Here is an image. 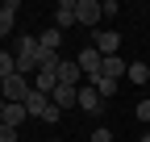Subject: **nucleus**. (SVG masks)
Segmentation results:
<instances>
[{
    "label": "nucleus",
    "mask_w": 150,
    "mask_h": 142,
    "mask_svg": "<svg viewBox=\"0 0 150 142\" xmlns=\"http://www.w3.org/2000/svg\"><path fill=\"white\" fill-rule=\"evenodd\" d=\"M13 55H17V71L21 75H38V67H42V46H38V38H17L13 46Z\"/></svg>",
    "instance_id": "1"
},
{
    "label": "nucleus",
    "mask_w": 150,
    "mask_h": 142,
    "mask_svg": "<svg viewBox=\"0 0 150 142\" xmlns=\"http://www.w3.org/2000/svg\"><path fill=\"white\" fill-rule=\"evenodd\" d=\"M33 92V80L29 75H21V71H17V75H8L4 84H0V96H4L8 104H25V96Z\"/></svg>",
    "instance_id": "2"
},
{
    "label": "nucleus",
    "mask_w": 150,
    "mask_h": 142,
    "mask_svg": "<svg viewBox=\"0 0 150 142\" xmlns=\"http://www.w3.org/2000/svg\"><path fill=\"white\" fill-rule=\"evenodd\" d=\"M75 63H79V71H83V80H92V75H100V67H104V55L96 46H83L79 55H75Z\"/></svg>",
    "instance_id": "3"
},
{
    "label": "nucleus",
    "mask_w": 150,
    "mask_h": 142,
    "mask_svg": "<svg viewBox=\"0 0 150 142\" xmlns=\"http://www.w3.org/2000/svg\"><path fill=\"white\" fill-rule=\"evenodd\" d=\"M92 46H96L104 59H112V55L121 50V33H117V29H100V33H92Z\"/></svg>",
    "instance_id": "4"
},
{
    "label": "nucleus",
    "mask_w": 150,
    "mask_h": 142,
    "mask_svg": "<svg viewBox=\"0 0 150 142\" xmlns=\"http://www.w3.org/2000/svg\"><path fill=\"white\" fill-rule=\"evenodd\" d=\"M100 0H75V21H79V25H96L100 21Z\"/></svg>",
    "instance_id": "5"
},
{
    "label": "nucleus",
    "mask_w": 150,
    "mask_h": 142,
    "mask_svg": "<svg viewBox=\"0 0 150 142\" xmlns=\"http://www.w3.org/2000/svg\"><path fill=\"white\" fill-rule=\"evenodd\" d=\"M59 84H67V88H79V84H83V71H79L75 59H63V63H59Z\"/></svg>",
    "instance_id": "6"
},
{
    "label": "nucleus",
    "mask_w": 150,
    "mask_h": 142,
    "mask_svg": "<svg viewBox=\"0 0 150 142\" xmlns=\"http://www.w3.org/2000/svg\"><path fill=\"white\" fill-rule=\"evenodd\" d=\"M79 109H88V113H100V109H104V96H100L92 84H79Z\"/></svg>",
    "instance_id": "7"
},
{
    "label": "nucleus",
    "mask_w": 150,
    "mask_h": 142,
    "mask_svg": "<svg viewBox=\"0 0 150 142\" xmlns=\"http://www.w3.org/2000/svg\"><path fill=\"white\" fill-rule=\"evenodd\" d=\"M79 25L75 21V0H59V9H54V29H71Z\"/></svg>",
    "instance_id": "8"
},
{
    "label": "nucleus",
    "mask_w": 150,
    "mask_h": 142,
    "mask_svg": "<svg viewBox=\"0 0 150 142\" xmlns=\"http://www.w3.org/2000/svg\"><path fill=\"white\" fill-rule=\"evenodd\" d=\"M54 88H59V71L38 67V75H33V92H46V96H54Z\"/></svg>",
    "instance_id": "9"
},
{
    "label": "nucleus",
    "mask_w": 150,
    "mask_h": 142,
    "mask_svg": "<svg viewBox=\"0 0 150 142\" xmlns=\"http://www.w3.org/2000/svg\"><path fill=\"white\" fill-rule=\"evenodd\" d=\"M50 100H54V104H59V109L67 113V109H75V104H79V88H67V84H59Z\"/></svg>",
    "instance_id": "10"
},
{
    "label": "nucleus",
    "mask_w": 150,
    "mask_h": 142,
    "mask_svg": "<svg viewBox=\"0 0 150 142\" xmlns=\"http://www.w3.org/2000/svg\"><path fill=\"white\" fill-rule=\"evenodd\" d=\"M17 0H0V38H8L13 33V17H17Z\"/></svg>",
    "instance_id": "11"
},
{
    "label": "nucleus",
    "mask_w": 150,
    "mask_h": 142,
    "mask_svg": "<svg viewBox=\"0 0 150 142\" xmlns=\"http://www.w3.org/2000/svg\"><path fill=\"white\" fill-rule=\"evenodd\" d=\"M38 46H42L46 50V55H59V46H63V29H42V33H38Z\"/></svg>",
    "instance_id": "12"
},
{
    "label": "nucleus",
    "mask_w": 150,
    "mask_h": 142,
    "mask_svg": "<svg viewBox=\"0 0 150 142\" xmlns=\"http://www.w3.org/2000/svg\"><path fill=\"white\" fill-rule=\"evenodd\" d=\"M100 75H108V80H117V84H121V75H129V67H125V59H121V55H112V59H104Z\"/></svg>",
    "instance_id": "13"
},
{
    "label": "nucleus",
    "mask_w": 150,
    "mask_h": 142,
    "mask_svg": "<svg viewBox=\"0 0 150 142\" xmlns=\"http://www.w3.org/2000/svg\"><path fill=\"white\" fill-rule=\"evenodd\" d=\"M46 109H50V96H46V92H29V96H25V113H29V117H42Z\"/></svg>",
    "instance_id": "14"
},
{
    "label": "nucleus",
    "mask_w": 150,
    "mask_h": 142,
    "mask_svg": "<svg viewBox=\"0 0 150 142\" xmlns=\"http://www.w3.org/2000/svg\"><path fill=\"white\" fill-rule=\"evenodd\" d=\"M25 117H29V113H25V104H4V117H0V126H13V130H17Z\"/></svg>",
    "instance_id": "15"
},
{
    "label": "nucleus",
    "mask_w": 150,
    "mask_h": 142,
    "mask_svg": "<svg viewBox=\"0 0 150 142\" xmlns=\"http://www.w3.org/2000/svg\"><path fill=\"white\" fill-rule=\"evenodd\" d=\"M88 84H92V88H96V92H100V96H104V100H108V96H112V92H117V80H108V75H92V80H88Z\"/></svg>",
    "instance_id": "16"
},
{
    "label": "nucleus",
    "mask_w": 150,
    "mask_h": 142,
    "mask_svg": "<svg viewBox=\"0 0 150 142\" xmlns=\"http://www.w3.org/2000/svg\"><path fill=\"white\" fill-rule=\"evenodd\" d=\"M125 80H129V84H138V88L150 84V67H146V63H129V75H125Z\"/></svg>",
    "instance_id": "17"
},
{
    "label": "nucleus",
    "mask_w": 150,
    "mask_h": 142,
    "mask_svg": "<svg viewBox=\"0 0 150 142\" xmlns=\"http://www.w3.org/2000/svg\"><path fill=\"white\" fill-rule=\"evenodd\" d=\"M8 75H17V55L13 50H0V80H8Z\"/></svg>",
    "instance_id": "18"
},
{
    "label": "nucleus",
    "mask_w": 150,
    "mask_h": 142,
    "mask_svg": "<svg viewBox=\"0 0 150 142\" xmlns=\"http://www.w3.org/2000/svg\"><path fill=\"white\" fill-rule=\"evenodd\" d=\"M100 13H104V17H117L121 4H117V0H100Z\"/></svg>",
    "instance_id": "19"
},
{
    "label": "nucleus",
    "mask_w": 150,
    "mask_h": 142,
    "mask_svg": "<svg viewBox=\"0 0 150 142\" xmlns=\"http://www.w3.org/2000/svg\"><path fill=\"white\" fill-rule=\"evenodd\" d=\"M59 117H63V109H59V104H54V100H50V109L42 113V121H50V126H54V121H59Z\"/></svg>",
    "instance_id": "20"
},
{
    "label": "nucleus",
    "mask_w": 150,
    "mask_h": 142,
    "mask_svg": "<svg viewBox=\"0 0 150 142\" xmlns=\"http://www.w3.org/2000/svg\"><path fill=\"white\" fill-rule=\"evenodd\" d=\"M138 121H150V100H138V109H134Z\"/></svg>",
    "instance_id": "21"
},
{
    "label": "nucleus",
    "mask_w": 150,
    "mask_h": 142,
    "mask_svg": "<svg viewBox=\"0 0 150 142\" xmlns=\"http://www.w3.org/2000/svg\"><path fill=\"white\" fill-rule=\"evenodd\" d=\"M92 142H112V130H108V126H100L96 134H92Z\"/></svg>",
    "instance_id": "22"
},
{
    "label": "nucleus",
    "mask_w": 150,
    "mask_h": 142,
    "mask_svg": "<svg viewBox=\"0 0 150 142\" xmlns=\"http://www.w3.org/2000/svg\"><path fill=\"white\" fill-rule=\"evenodd\" d=\"M0 142H17V130L13 126H0Z\"/></svg>",
    "instance_id": "23"
},
{
    "label": "nucleus",
    "mask_w": 150,
    "mask_h": 142,
    "mask_svg": "<svg viewBox=\"0 0 150 142\" xmlns=\"http://www.w3.org/2000/svg\"><path fill=\"white\" fill-rule=\"evenodd\" d=\"M4 104H8V100H4V96H0V117H4Z\"/></svg>",
    "instance_id": "24"
},
{
    "label": "nucleus",
    "mask_w": 150,
    "mask_h": 142,
    "mask_svg": "<svg viewBox=\"0 0 150 142\" xmlns=\"http://www.w3.org/2000/svg\"><path fill=\"white\" fill-rule=\"evenodd\" d=\"M138 142H150V134H142V138H138Z\"/></svg>",
    "instance_id": "25"
}]
</instances>
